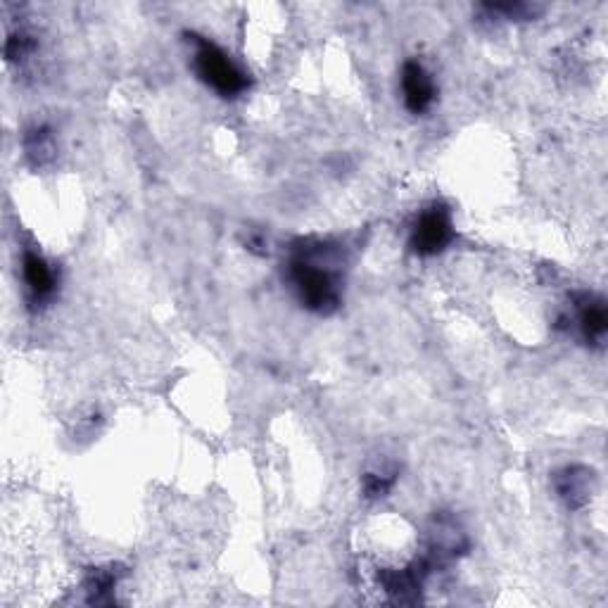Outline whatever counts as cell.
Masks as SVG:
<instances>
[{
    "label": "cell",
    "mask_w": 608,
    "mask_h": 608,
    "mask_svg": "<svg viewBox=\"0 0 608 608\" xmlns=\"http://www.w3.org/2000/svg\"><path fill=\"white\" fill-rule=\"evenodd\" d=\"M340 247L302 243L288 262V281L297 300L314 314H333L340 307Z\"/></svg>",
    "instance_id": "1"
},
{
    "label": "cell",
    "mask_w": 608,
    "mask_h": 608,
    "mask_svg": "<svg viewBox=\"0 0 608 608\" xmlns=\"http://www.w3.org/2000/svg\"><path fill=\"white\" fill-rule=\"evenodd\" d=\"M188 41L193 46V69L202 84L219 93L221 98H238L247 91L250 79L224 48L198 34H188Z\"/></svg>",
    "instance_id": "2"
},
{
    "label": "cell",
    "mask_w": 608,
    "mask_h": 608,
    "mask_svg": "<svg viewBox=\"0 0 608 608\" xmlns=\"http://www.w3.org/2000/svg\"><path fill=\"white\" fill-rule=\"evenodd\" d=\"M454 240L452 212L440 202L418 214L409 233V247L416 257H435L445 252Z\"/></svg>",
    "instance_id": "3"
},
{
    "label": "cell",
    "mask_w": 608,
    "mask_h": 608,
    "mask_svg": "<svg viewBox=\"0 0 608 608\" xmlns=\"http://www.w3.org/2000/svg\"><path fill=\"white\" fill-rule=\"evenodd\" d=\"M399 84H402L404 105H407V110L411 114H426L430 107L435 105L437 86L433 74L428 72L423 62L418 60L404 62Z\"/></svg>",
    "instance_id": "4"
},
{
    "label": "cell",
    "mask_w": 608,
    "mask_h": 608,
    "mask_svg": "<svg viewBox=\"0 0 608 608\" xmlns=\"http://www.w3.org/2000/svg\"><path fill=\"white\" fill-rule=\"evenodd\" d=\"M22 281H24V288H27L31 304H36L38 307V304H46L48 300H53V295L57 290V274L41 252L24 250Z\"/></svg>",
    "instance_id": "5"
},
{
    "label": "cell",
    "mask_w": 608,
    "mask_h": 608,
    "mask_svg": "<svg viewBox=\"0 0 608 608\" xmlns=\"http://www.w3.org/2000/svg\"><path fill=\"white\" fill-rule=\"evenodd\" d=\"M556 492L568 509H582L592 497V471L585 466H566L554 478Z\"/></svg>",
    "instance_id": "6"
},
{
    "label": "cell",
    "mask_w": 608,
    "mask_h": 608,
    "mask_svg": "<svg viewBox=\"0 0 608 608\" xmlns=\"http://www.w3.org/2000/svg\"><path fill=\"white\" fill-rule=\"evenodd\" d=\"M578 328L587 345H599L608 331V314L604 302L597 300V297L585 295V300L578 307Z\"/></svg>",
    "instance_id": "7"
},
{
    "label": "cell",
    "mask_w": 608,
    "mask_h": 608,
    "mask_svg": "<svg viewBox=\"0 0 608 608\" xmlns=\"http://www.w3.org/2000/svg\"><path fill=\"white\" fill-rule=\"evenodd\" d=\"M117 582L119 573L114 568H93L86 578L88 601H91V604H105V601H110Z\"/></svg>",
    "instance_id": "8"
},
{
    "label": "cell",
    "mask_w": 608,
    "mask_h": 608,
    "mask_svg": "<svg viewBox=\"0 0 608 608\" xmlns=\"http://www.w3.org/2000/svg\"><path fill=\"white\" fill-rule=\"evenodd\" d=\"M24 148H27V155L36 162V167H43V164L53 160L55 143H53V131L48 126H34L24 138Z\"/></svg>",
    "instance_id": "9"
},
{
    "label": "cell",
    "mask_w": 608,
    "mask_h": 608,
    "mask_svg": "<svg viewBox=\"0 0 608 608\" xmlns=\"http://www.w3.org/2000/svg\"><path fill=\"white\" fill-rule=\"evenodd\" d=\"M395 483H397V471L376 468V471L364 473V478H361V490H364L366 499H383L392 492Z\"/></svg>",
    "instance_id": "10"
},
{
    "label": "cell",
    "mask_w": 608,
    "mask_h": 608,
    "mask_svg": "<svg viewBox=\"0 0 608 608\" xmlns=\"http://www.w3.org/2000/svg\"><path fill=\"white\" fill-rule=\"evenodd\" d=\"M36 53V38L27 29H15L5 41V57L10 62H24L29 55Z\"/></svg>",
    "instance_id": "11"
},
{
    "label": "cell",
    "mask_w": 608,
    "mask_h": 608,
    "mask_svg": "<svg viewBox=\"0 0 608 608\" xmlns=\"http://www.w3.org/2000/svg\"><path fill=\"white\" fill-rule=\"evenodd\" d=\"M485 10L490 12L492 17H504V19H530L540 12V8H535V5H528V3L485 5Z\"/></svg>",
    "instance_id": "12"
}]
</instances>
